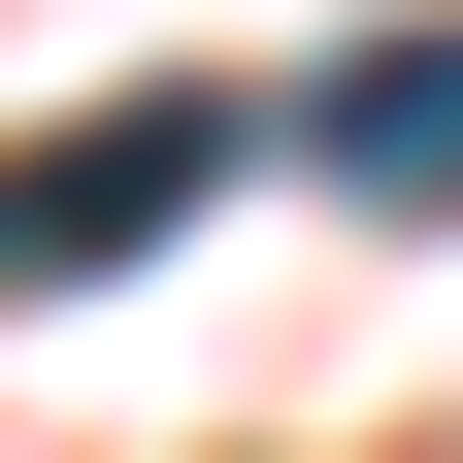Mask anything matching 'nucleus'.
<instances>
[{"instance_id": "f03ea898", "label": "nucleus", "mask_w": 463, "mask_h": 463, "mask_svg": "<svg viewBox=\"0 0 463 463\" xmlns=\"http://www.w3.org/2000/svg\"><path fill=\"white\" fill-rule=\"evenodd\" d=\"M298 165L331 199H463V33H364V67L298 99Z\"/></svg>"}, {"instance_id": "f257e3e1", "label": "nucleus", "mask_w": 463, "mask_h": 463, "mask_svg": "<svg viewBox=\"0 0 463 463\" xmlns=\"http://www.w3.org/2000/svg\"><path fill=\"white\" fill-rule=\"evenodd\" d=\"M199 199H232V99H99V133L0 165V298H99V265H165Z\"/></svg>"}]
</instances>
